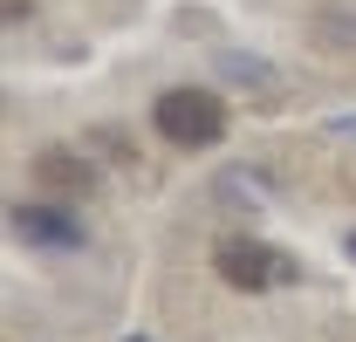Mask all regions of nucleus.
Segmentation results:
<instances>
[{
  "mask_svg": "<svg viewBox=\"0 0 356 342\" xmlns=\"http://www.w3.org/2000/svg\"><path fill=\"white\" fill-rule=\"evenodd\" d=\"M7 233L21 240V247H35V254H76L89 247V226L69 206H55V199H21V206H7Z\"/></svg>",
  "mask_w": 356,
  "mask_h": 342,
  "instance_id": "nucleus-2",
  "label": "nucleus"
},
{
  "mask_svg": "<svg viewBox=\"0 0 356 342\" xmlns=\"http://www.w3.org/2000/svg\"><path fill=\"white\" fill-rule=\"evenodd\" d=\"M213 274H220L226 288H247V295H261V288H281V281H295V260L261 247V240H220L213 247Z\"/></svg>",
  "mask_w": 356,
  "mask_h": 342,
  "instance_id": "nucleus-3",
  "label": "nucleus"
},
{
  "mask_svg": "<svg viewBox=\"0 0 356 342\" xmlns=\"http://www.w3.org/2000/svg\"><path fill=\"white\" fill-rule=\"evenodd\" d=\"M28 171H35V185L55 192V199H89V192H96V165L76 158V151H35Z\"/></svg>",
  "mask_w": 356,
  "mask_h": 342,
  "instance_id": "nucleus-4",
  "label": "nucleus"
},
{
  "mask_svg": "<svg viewBox=\"0 0 356 342\" xmlns=\"http://www.w3.org/2000/svg\"><path fill=\"white\" fill-rule=\"evenodd\" d=\"M124 342H144V336H124Z\"/></svg>",
  "mask_w": 356,
  "mask_h": 342,
  "instance_id": "nucleus-6",
  "label": "nucleus"
},
{
  "mask_svg": "<svg viewBox=\"0 0 356 342\" xmlns=\"http://www.w3.org/2000/svg\"><path fill=\"white\" fill-rule=\"evenodd\" d=\"M151 124H158V137L165 144H178V151H213V144H226V96L220 89H165L158 96V110H151Z\"/></svg>",
  "mask_w": 356,
  "mask_h": 342,
  "instance_id": "nucleus-1",
  "label": "nucleus"
},
{
  "mask_svg": "<svg viewBox=\"0 0 356 342\" xmlns=\"http://www.w3.org/2000/svg\"><path fill=\"white\" fill-rule=\"evenodd\" d=\"M350 254H356V233H350Z\"/></svg>",
  "mask_w": 356,
  "mask_h": 342,
  "instance_id": "nucleus-5",
  "label": "nucleus"
}]
</instances>
